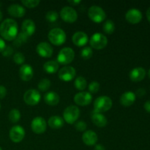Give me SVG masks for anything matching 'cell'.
Here are the masks:
<instances>
[{"label":"cell","instance_id":"cell-10","mask_svg":"<svg viewBox=\"0 0 150 150\" xmlns=\"http://www.w3.org/2000/svg\"><path fill=\"white\" fill-rule=\"evenodd\" d=\"M76 75V69L71 66H64L60 69L58 73V76L60 80L64 82H68L74 79Z\"/></svg>","mask_w":150,"mask_h":150},{"label":"cell","instance_id":"cell-43","mask_svg":"<svg viewBox=\"0 0 150 150\" xmlns=\"http://www.w3.org/2000/svg\"><path fill=\"white\" fill-rule=\"evenodd\" d=\"M95 150H105L104 146H103L102 144H97L95 145Z\"/></svg>","mask_w":150,"mask_h":150},{"label":"cell","instance_id":"cell-6","mask_svg":"<svg viewBox=\"0 0 150 150\" xmlns=\"http://www.w3.org/2000/svg\"><path fill=\"white\" fill-rule=\"evenodd\" d=\"M88 16L89 19L95 23H101L105 20L106 15L105 11L98 6H92L88 10Z\"/></svg>","mask_w":150,"mask_h":150},{"label":"cell","instance_id":"cell-22","mask_svg":"<svg viewBox=\"0 0 150 150\" xmlns=\"http://www.w3.org/2000/svg\"><path fill=\"white\" fill-rule=\"evenodd\" d=\"M98 135L92 130H86L82 136L83 142L87 146H93L96 144L98 142Z\"/></svg>","mask_w":150,"mask_h":150},{"label":"cell","instance_id":"cell-37","mask_svg":"<svg viewBox=\"0 0 150 150\" xmlns=\"http://www.w3.org/2000/svg\"><path fill=\"white\" fill-rule=\"evenodd\" d=\"M75 127H76V129L78 131L82 132L86 130V127H87V125H86L85 122L79 121L77 122H75Z\"/></svg>","mask_w":150,"mask_h":150},{"label":"cell","instance_id":"cell-17","mask_svg":"<svg viewBox=\"0 0 150 150\" xmlns=\"http://www.w3.org/2000/svg\"><path fill=\"white\" fill-rule=\"evenodd\" d=\"M73 44L78 47H83L88 42V36L85 32H77L73 35L72 38Z\"/></svg>","mask_w":150,"mask_h":150},{"label":"cell","instance_id":"cell-2","mask_svg":"<svg viewBox=\"0 0 150 150\" xmlns=\"http://www.w3.org/2000/svg\"><path fill=\"white\" fill-rule=\"evenodd\" d=\"M113 103L111 98L107 96L98 97L94 102V111L95 113H103L108 111L112 107Z\"/></svg>","mask_w":150,"mask_h":150},{"label":"cell","instance_id":"cell-25","mask_svg":"<svg viewBox=\"0 0 150 150\" xmlns=\"http://www.w3.org/2000/svg\"><path fill=\"white\" fill-rule=\"evenodd\" d=\"M48 124L50 127L57 130V129L61 128L64 125V121H63V119L59 116H52L48 120Z\"/></svg>","mask_w":150,"mask_h":150},{"label":"cell","instance_id":"cell-48","mask_svg":"<svg viewBox=\"0 0 150 150\" xmlns=\"http://www.w3.org/2000/svg\"><path fill=\"white\" fill-rule=\"evenodd\" d=\"M0 150H2V149H1V147H0Z\"/></svg>","mask_w":150,"mask_h":150},{"label":"cell","instance_id":"cell-31","mask_svg":"<svg viewBox=\"0 0 150 150\" xmlns=\"http://www.w3.org/2000/svg\"><path fill=\"white\" fill-rule=\"evenodd\" d=\"M27 39L28 37L26 36L25 35H23L22 32H21L19 35H17L16 39L14 40L13 44H14V45H16V46L19 47L21 45H23V44H24L25 42H26V40H27Z\"/></svg>","mask_w":150,"mask_h":150},{"label":"cell","instance_id":"cell-21","mask_svg":"<svg viewBox=\"0 0 150 150\" xmlns=\"http://www.w3.org/2000/svg\"><path fill=\"white\" fill-rule=\"evenodd\" d=\"M130 79L133 82H139L143 80L146 76V70L143 67H136L130 72Z\"/></svg>","mask_w":150,"mask_h":150},{"label":"cell","instance_id":"cell-40","mask_svg":"<svg viewBox=\"0 0 150 150\" xmlns=\"http://www.w3.org/2000/svg\"><path fill=\"white\" fill-rule=\"evenodd\" d=\"M136 95H137L138 97H142L146 94V90H145L144 88H140V89H139L137 91H136Z\"/></svg>","mask_w":150,"mask_h":150},{"label":"cell","instance_id":"cell-14","mask_svg":"<svg viewBox=\"0 0 150 150\" xmlns=\"http://www.w3.org/2000/svg\"><path fill=\"white\" fill-rule=\"evenodd\" d=\"M36 51L39 56L45 58H48L52 56L54 49L49 43L46 42H41L37 45Z\"/></svg>","mask_w":150,"mask_h":150},{"label":"cell","instance_id":"cell-20","mask_svg":"<svg viewBox=\"0 0 150 150\" xmlns=\"http://www.w3.org/2000/svg\"><path fill=\"white\" fill-rule=\"evenodd\" d=\"M7 11L12 17L14 18H22L26 13V10L24 7L18 4H13L10 5L7 9Z\"/></svg>","mask_w":150,"mask_h":150},{"label":"cell","instance_id":"cell-9","mask_svg":"<svg viewBox=\"0 0 150 150\" xmlns=\"http://www.w3.org/2000/svg\"><path fill=\"white\" fill-rule=\"evenodd\" d=\"M40 94L36 89H29L23 95V100L27 105H37L40 101Z\"/></svg>","mask_w":150,"mask_h":150},{"label":"cell","instance_id":"cell-4","mask_svg":"<svg viewBox=\"0 0 150 150\" xmlns=\"http://www.w3.org/2000/svg\"><path fill=\"white\" fill-rule=\"evenodd\" d=\"M75 58V52L71 48H63L60 50L57 55V62L58 64L66 65L73 61Z\"/></svg>","mask_w":150,"mask_h":150},{"label":"cell","instance_id":"cell-8","mask_svg":"<svg viewBox=\"0 0 150 150\" xmlns=\"http://www.w3.org/2000/svg\"><path fill=\"white\" fill-rule=\"evenodd\" d=\"M60 17L67 23H74L78 18L77 12L71 7H64L60 11Z\"/></svg>","mask_w":150,"mask_h":150},{"label":"cell","instance_id":"cell-7","mask_svg":"<svg viewBox=\"0 0 150 150\" xmlns=\"http://www.w3.org/2000/svg\"><path fill=\"white\" fill-rule=\"evenodd\" d=\"M91 47L97 50H100L105 48L108 44V39L101 33H95L89 40Z\"/></svg>","mask_w":150,"mask_h":150},{"label":"cell","instance_id":"cell-16","mask_svg":"<svg viewBox=\"0 0 150 150\" xmlns=\"http://www.w3.org/2000/svg\"><path fill=\"white\" fill-rule=\"evenodd\" d=\"M19 76L23 81H29L33 78L34 71L32 66L29 64H22L19 70Z\"/></svg>","mask_w":150,"mask_h":150},{"label":"cell","instance_id":"cell-11","mask_svg":"<svg viewBox=\"0 0 150 150\" xmlns=\"http://www.w3.org/2000/svg\"><path fill=\"white\" fill-rule=\"evenodd\" d=\"M10 140L14 143H20L23 141L25 136V130L20 125H15L10 129L9 133Z\"/></svg>","mask_w":150,"mask_h":150},{"label":"cell","instance_id":"cell-24","mask_svg":"<svg viewBox=\"0 0 150 150\" xmlns=\"http://www.w3.org/2000/svg\"><path fill=\"white\" fill-rule=\"evenodd\" d=\"M92 121L97 127H103L107 125L108 120L103 114L100 113L93 112L92 115Z\"/></svg>","mask_w":150,"mask_h":150},{"label":"cell","instance_id":"cell-35","mask_svg":"<svg viewBox=\"0 0 150 150\" xmlns=\"http://www.w3.org/2000/svg\"><path fill=\"white\" fill-rule=\"evenodd\" d=\"M13 61L17 64H23L25 62V57L22 53L17 52L13 56Z\"/></svg>","mask_w":150,"mask_h":150},{"label":"cell","instance_id":"cell-32","mask_svg":"<svg viewBox=\"0 0 150 150\" xmlns=\"http://www.w3.org/2000/svg\"><path fill=\"white\" fill-rule=\"evenodd\" d=\"M59 18V14L55 10H51L48 11L45 15V19L50 23H54L57 21Z\"/></svg>","mask_w":150,"mask_h":150},{"label":"cell","instance_id":"cell-36","mask_svg":"<svg viewBox=\"0 0 150 150\" xmlns=\"http://www.w3.org/2000/svg\"><path fill=\"white\" fill-rule=\"evenodd\" d=\"M89 93H96L100 89V83L98 81H92L89 85Z\"/></svg>","mask_w":150,"mask_h":150},{"label":"cell","instance_id":"cell-47","mask_svg":"<svg viewBox=\"0 0 150 150\" xmlns=\"http://www.w3.org/2000/svg\"><path fill=\"white\" fill-rule=\"evenodd\" d=\"M148 75H149V77L150 78V69L149 70V72H148Z\"/></svg>","mask_w":150,"mask_h":150},{"label":"cell","instance_id":"cell-23","mask_svg":"<svg viewBox=\"0 0 150 150\" xmlns=\"http://www.w3.org/2000/svg\"><path fill=\"white\" fill-rule=\"evenodd\" d=\"M59 96L55 92H47L44 95V101H45V103L47 105H51V106L57 105L59 102Z\"/></svg>","mask_w":150,"mask_h":150},{"label":"cell","instance_id":"cell-41","mask_svg":"<svg viewBox=\"0 0 150 150\" xmlns=\"http://www.w3.org/2000/svg\"><path fill=\"white\" fill-rule=\"evenodd\" d=\"M5 48H6L5 42L4 41V40L1 39V38H0V53L2 52Z\"/></svg>","mask_w":150,"mask_h":150},{"label":"cell","instance_id":"cell-1","mask_svg":"<svg viewBox=\"0 0 150 150\" xmlns=\"http://www.w3.org/2000/svg\"><path fill=\"white\" fill-rule=\"evenodd\" d=\"M18 23L12 18H7L0 24V35L8 41L14 40L18 35Z\"/></svg>","mask_w":150,"mask_h":150},{"label":"cell","instance_id":"cell-44","mask_svg":"<svg viewBox=\"0 0 150 150\" xmlns=\"http://www.w3.org/2000/svg\"><path fill=\"white\" fill-rule=\"evenodd\" d=\"M68 2L71 4L72 5H76V4L81 3V1H68Z\"/></svg>","mask_w":150,"mask_h":150},{"label":"cell","instance_id":"cell-15","mask_svg":"<svg viewBox=\"0 0 150 150\" xmlns=\"http://www.w3.org/2000/svg\"><path fill=\"white\" fill-rule=\"evenodd\" d=\"M125 18L131 24L139 23L142 19V13L139 10L133 8L129 10L125 14Z\"/></svg>","mask_w":150,"mask_h":150},{"label":"cell","instance_id":"cell-29","mask_svg":"<svg viewBox=\"0 0 150 150\" xmlns=\"http://www.w3.org/2000/svg\"><path fill=\"white\" fill-rule=\"evenodd\" d=\"M21 119V113L19 110L14 108L12 109L9 113V120L13 123H16L20 120Z\"/></svg>","mask_w":150,"mask_h":150},{"label":"cell","instance_id":"cell-33","mask_svg":"<svg viewBox=\"0 0 150 150\" xmlns=\"http://www.w3.org/2000/svg\"><path fill=\"white\" fill-rule=\"evenodd\" d=\"M92 55H93V51L90 47H84L81 51V57L83 59H89L92 57Z\"/></svg>","mask_w":150,"mask_h":150},{"label":"cell","instance_id":"cell-34","mask_svg":"<svg viewBox=\"0 0 150 150\" xmlns=\"http://www.w3.org/2000/svg\"><path fill=\"white\" fill-rule=\"evenodd\" d=\"M40 1L39 0H22L21 1L22 4H23L25 7H28V8L36 7L40 4Z\"/></svg>","mask_w":150,"mask_h":150},{"label":"cell","instance_id":"cell-28","mask_svg":"<svg viewBox=\"0 0 150 150\" xmlns=\"http://www.w3.org/2000/svg\"><path fill=\"white\" fill-rule=\"evenodd\" d=\"M103 29L108 35H111L115 30V24L111 20H108L103 23Z\"/></svg>","mask_w":150,"mask_h":150},{"label":"cell","instance_id":"cell-26","mask_svg":"<svg viewBox=\"0 0 150 150\" xmlns=\"http://www.w3.org/2000/svg\"><path fill=\"white\" fill-rule=\"evenodd\" d=\"M43 70L49 74L57 73L59 70V64L56 61H48L43 64Z\"/></svg>","mask_w":150,"mask_h":150},{"label":"cell","instance_id":"cell-49","mask_svg":"<svg viewBox=\"0 0 150 150\" xmlns=\"http://www.w3.org/2000/svg\"><path fill=\"white\" fill-rule=\"evenodd\" d=\"M0 108H1V104H0Z\"/></svg>","mask_w":150,"mask_h":150},{"label":"cell","instance_id":"cell-30","mask_svg":"<svg viewBox=\"0 0 150 150\" xmlns=\"http://www.w3.org/2000/svg\"><path fill=\"white\" fill-rule=\"evenodd\" d=\"M51 81L49 79H43L40 81V82L38 83V87L42 92H45V91H47L49 89L50 86H51Z\"/></svg>","mask_w":150,"mask_h":150},{"label":"cell","instance_id":"cell-27","mask_svg":"<svg viewBox=\"0 0 150 150\" xmlns=\"http://www.w3.org/2000/svg\"><path fill=\"white\" fill-rule=\"evenodd\" d=\"M74 86L78 90L83 91L86 88L87 86V82L86 80L83 76H79L76 79L74 82Z\"/></svg>","mask_w":150,"mask_h":150},{"label":"cell","instance_id":"cell-38","mask_svg":"<svg viewBox=\"0 0 150 150\" xmlns=\"http://www.w3.org/2000/svg\"><path fill=\"white\" fill-rule=\"evenodd\" d=\"M13 52V48L10 46H6V48H4V51H2V55L4 56V57H9V56L11 55Z\"/></svg>","mask_w":150,"mask_h":150},{"label":"cell","instance_id":"cell-3","mask_svg":"<svg viewBox=\"0 0 150 150\" xmlns=\"http://www.w3.org/2000/svg\"><path fill=\"white\" fill-rule=\"evenodd\" d=\"M48 40L54 45H61L66 41V34L64 31L60 28L53 29L48 32Z\"/></svg>","mask_w":150,"mask_h":150},{"label":"cell","instance_id":"cell-19","mask_svg":"<svg viewBox=\"0 0 150 150\" xmlns=\"http://www.w3.org/2000/svg\"><path fill=\"white\" fill-rule=\"evenodd\" d=\"M136 95L134 92H130V91L125 92L120 97V103L123 106L129 107L134 103V102L136 101Z\"/></svg>","mask_w":150,"mask_h":150},{"label":"cell","instance_id":"cell-46","mask_svg":"<svg viewBox=\"0 0 150 150\" xmlns=\"http://www.w3.org/2000/svg\"><path fill=\"white\" fill-rule=\"evenodd\" d=\"M2 17H3L2 13H1V10H0V21H1V19H2Z\"/></svg>","mask_w":150,"mask_h":150},{"label":"cell","instance_id":"cell-18","mask_svg":"<svg viewBox=\"0 0 150 150\" xmlns=\"http://www.w3.org/2000/svg\"><path fill=\"white\" fill-rule=\"evenodd\" d=\"M35 29H36V26H35V22L32 20H31V19H26L22 23L21 32L23 35L27 36L28 38L32 36L35 33Z\"/></svg>","mask_w":150,"mask_h":150},{"label":"cell","instance_id":"cell-13","mask_svg":"<svg viewBox=\"0 0 150 150\" xmlns=\"http://www.w3.org/2000/svg\"><path fill=\"white\" fill-rule=\"evenodd\" d=\"M92 96L88 92H80L74 96V102L78 105L86 106L92 103Z\"/></svg>","mask_w":150,"mask_h":150},{"label":"cell","instance_id":"cell-5","mask_svg":"<svg viewBox=\"0 0 150 150\" xmlns=\"http://www.w3.org/2000/svg\"><path fill=\"white\" fill-rule=\"evenodd\" d=\"M80 115L79 108L76 105H70L64 109L63 112V118L64 121L70 125H73L77 121Z\"/></svg>","mask_w":150,"mask_h":150},{"label":"cell","instance_id":"cell-42","mask_svg":"<svg viewBox=\"0 0 150 150\" xmlns=\"http://www.w3.org/2000/svg\"><path fill=\"white\" fill-rule=\"evenodd\" d=\"M144 109L146 110L148 113H149L150 114V100L146 101V102L144 103Z\"/></svg>","mask_w":150,"mask_h":150},{"label":"cell","instance_id":"cell-39","mask_svg":"<svg viewBox=\"0 0 150 150\" xmlns=\"http://www.w3.org/2000/svg\"><path fill=\"white\" fill-rule=\"evenodd\" d=\"M7 95V89L5 86L0 85V99H3Z\"/></svg>","mask_w":150,"mask_h":150},{"label":"cell","instance_id":"cell-12","mask_svg":"<svg viewBox=\"0 0 150 150\" xmlns=\"http://www.w3.org/2000/svg\"><path fill=\"white\" fill-rule=\"evenodd\" d=\"M47 123L45 120L41 117H37L33 119L31 123L32 131L36 134H42L46 130Z\"/></svg>","mask_w":150,"mask_h":150},{"label":"cell","instance_id":"cell-45","mask_svg":"<svg viewBox=\"0 0 150 150\" xmlns=\"http://www.w3.org/2000/svg\"><path fill=\"white\" fill-rule=\"evenodd\" d=\"M146 18H147L148 21L150 22V7H149L146 11Z\"/></svg>","mask_w":150,"mask_h":150}]
</instances>
